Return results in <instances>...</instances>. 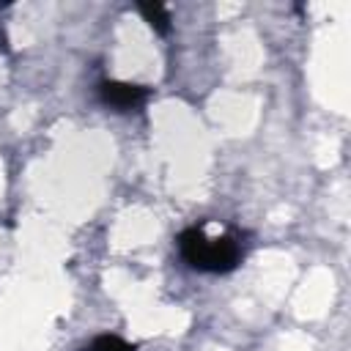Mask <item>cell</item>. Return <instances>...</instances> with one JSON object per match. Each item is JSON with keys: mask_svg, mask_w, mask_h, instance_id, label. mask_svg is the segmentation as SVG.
I'll use <instances>...</instances> for the list:
<instances>
[{"mask_svg": "<svg viewBox=\"0 0 351 351\" xmlns=\"http://www.w3.org/2000/svg\"><path fill=\"white\" fill-rule=\"evenodd\" d=\"M99 99L118 110V112H129V110H137L145 99H148V90L137 82H118V80H104L99 85Z\"/></svg>", "mask_w": 351, "mask_h": 351, "instance_id": "7a4b0ae2", "label": "cell"}, {"mask_svg": "<svg viewBox=\"0 0 351 351\" xmlns=\"http://www.w3.org/2000/svg\"><path fill=\"white\" fill-rule=\"evenodd\" d=\"M85 351H137L132 343L121 340L118 335H99Z\"/></svg>", "mask_w": 351, "mask_h": 351, "instance_id": "277c9868", "label": "cell"}, {"mask_svg": "<svg viewBox=\"0 0 351 351\" xmlns=\"http://www.w3.org/2000/svg\"><path fill=\"white\" fill-rule=\"evenodd\" d=\"M140 8V14L145 16V22L156 30V33H170V16H167V11H165V5L162 3H140L137 5Z\"/></svg>", "mask_w": 351, "mask_h": 351, "instance_id": "3957f363", "label": "cell"}, {"mask_svg": "<svg viewBox=\"0 0 351 351\" xmlns=\"http://www.w3.org/2000/svg\"><path fill=\"white\" fill-rule=\"evenodd\" d=\"M178 252L192 269L208 271V274L233 271L241 263V255H244L241 244L233 236L208 239L203 233V225H192V228L178 233Z\"/></svg>", "mask_w": 351, "mask_h": 351, "instance_id": "6da1fadb", "label": "cell"}]
</instances>
